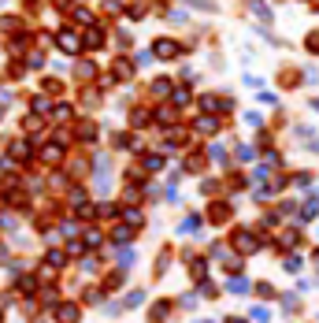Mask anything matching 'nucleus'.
Instances as JSON below:
<instances>
[{
	"label": "nucleus",
	"mask_w": 319,
	"mask_h": 323,
	"mask_svg": "<svg viewBox=\"0 0 319 323\" xmlns=\"http://www.w3.org/2000/svg\"><path fill=\"white\" fill-rule=\"evenodd\" d=\"M148 52H152L156 60H178V56H182V45H178L175 37H156Z\"/></svg>",
	"instance_id": "f257e3e1"
},
{
	"label": "nucleus",
	"mask_w": 319,
	"mask_h": 323,
	"mask_svg": "<svg viewBox=\"0 0 319 323\" xmlns=\"http://www.w3.org/2000/svg\"><path fill=\"white\" fill-rule=\"evenodd\" d=\"M230 245H234L238 253H260V249H264V242H260L252 231H234V234H230Z\"/></svg>",
	"instance_id": "f03ea898"
},
{
	"label": "nucleus",
	"mask_w": 319,
	"mask_h": 323,
	"mask_svg": "<svg viewBox=\"0 0 319 323\" xmlns=\"http://www.w3.org/2000/svg\"><path fill=\"white\" fill-rule=\"evenodd\" d=\"M56 45H60L67 56H78V49H82V37L74 34V30H63V34H56Z\"/></svg>",
	"instance_id": "7ed1b4c3"
},
{
	"label": "nucleus",
	"mask_w": 319,
	"mask_h": 323,
	"mask_svg": "<svg viewBox=\"0 0 319 323\" xmlns=\"http://www.w3.org/2000/svg\"><path fill=\"white\" fill-rule=\"evenodd\" d=\"M230 216H234V208H230L227 201H215V204H208V220H212L215 227L230 223Z\"/></svg>",
	"instance_id": "20e7f679"
},
{
	"label": "nucleus",
	"mask_w": 319,
	"mask_h": 323,
	"mask_svg": "<svg viewBox=\"0 0 319 323\" xmlns=\"http://www.w3.org/2000/svg\"><path fill=\"white\" fill-rule=\"evenodd\" d=\"M82 319V308L74 305V301H63V305H56V323H78Z\"/></svg>",
	"instance_id": "39448f33"
},
{
	"label": "nucleus",
	"mask_w": 319,
	"mask_h": 323,
	"mask_svg": "<svg viewBox=\"0 0 319 323\" xmlns=\"http://www.w3.org/2000/svg\"><path fill=\"white\" fill-rule=\"evenodd\" d=\"M123 220L130 231H141V223H145V216H141V208H123Z\"/></svg>",
	"instance_id": "423d86ee"
},
{
	"label": "nucleus",
	"mask_w": 319,
	"mask_h": 323,
	"mask_svg": "<svg viewBox=\"0 0 319 323\" xmlns=\"http://www.w3.org/2000/svg\"><path fill=\"white\" fill-rule=\"evenodd\" d=\"M82 45H86V49H100V45H104V34H100V26H89L86 37H82Z\"/></svg>",
	"instance_id": "0eeeda50"
},
{
	"label": "nucleus",
	"mask_w": 319,
	"mask_h": 323,
	"mask_svg": "<svg viewBox=\"0 0 319 323\" xmlns=\"http://www.w3.org/2000/svg\"><path fill=\"white\" fill-rule=\"evenodd\" d=\"M193 127H197V134H215V130H219V119H215V116H212V119H208V116H201V119L193 123Z\"/></svg>",
	"instance_id": "6e6552de"
},
{
	"label": "nucleus",
	"mask_w": 319,
	"mask_h": 323,
	"mask_svg": "<svg viewBox=\"0 0 319 323\" xmlns=\"http://www.w3.org/2000/svg\"><path fill=\"white\" fill-rule=\"evenodd\" d=\"M41 160H45V164H60V160H63V149H60V141H52V145H45Z\"/></svg>",
	"instance_id": "1a4fd4ad"
},
{
	"label": "nucleus",
	"mask_w": 319,
	"mask_h": 323,
	"mask_svg": "<svg viewBox=\"0 0 319 323\" xmlns=\"http://www.w3.org/2000/svg\"><path fill=\"white\" fill-rule=\"evenodd\" d=\"M148 12V0H130L126 4V19H145Z\"/></svg>",
	"instance_id": "9d476101"
},
{
	"label": "nucleus",
	"mask_w": 319,
	"mask_h": 323,
	"mask_svg": "<svg viewBox=\"0 0 319 323\" xmlns=\"http://www.w3.org/2000/svg\"><path fill=\"white\" fill-rule=\"evenodd\" d=\"M148 89H152V97H167L175 85H171V78H152V85H148Z\"/></svg>",
	"instance_id": "9b49d317"
},
{
	"label": "nucleus",
	"mask_w": 319,
	"mask_h": 323,
	"mask_svg": "<svg viewBox=\"0 0 319 323\" xmlns=\"http://www.w3.org/2000/svg\"><path fill=\"white\" fill-rule=\"evenodd\" d=\"M111 242L115 245H130L134 242V231H130V227H115V231H111Z\"/></svg>",
	"instance_id": "f8f14e48"
},
{
	"label": "nucleus",
	"mask_w": 319,
	"mask_h": 323,
	"mask_svg": "<svg viewBox=\"0 0 319 323\" xmlns=\"http://www.w3.org/2000/svg\"><path fill=\"white\" fill-rule=\"evenodd\" d=\"M71 116H74L71 104H56L52 108V123H71Z\"/></svg>",
	"instance_id": "ddd939ff"
},
{
	"label": "nucleus",
	"mask_w": 319,
	"mask_h": 323,
	"mask_svg": "<svg viewBox=\"0 0 319 323\" xmlns=\"http://www.w3.org/2000/svg\"><path fill=\"white\" fill-rule=\"evenodd\" d=\"M190 100H193V97H190V89H186V85H182V89H175V93H171V104H175V108H186Z\"/></svg>",
	"instance_id": "4468645a"
},
{
	"label": "nucleus",
	"mask_w": 319,
	"mask_h": 323,
	"mask_svg": "<svg viewBox=\"0 0 319 323\" xmlns=\"http://www.w3.org/2000/svg\"><path fill=\"white\" fill-rule=\"evenodd\" d=\"M130 74H134V63H126L123 56H119L115 60V78H130Z\"/></svg>",
	"instance_id": "2eb2a0df"
},
{
	"label": "nucleus",
	"mask_w": 319,
	"mask_h": 323,
	"mask_svg": "<svg viewBox=\"0 0 319 323\" xmlns=\"http://www.w3.org/2000/svg\"><path fill=\"white\" fill-rule=\"evenodd\" d=\"M78 78H86V82H89V78H97V63L82 60V63H78Z\"/></svg>",
	"instance_id": "dca6fc26"
},
{
	"label": "nucleus",
	"mask_w": 319,
	"mask_h": 323,
	"mask_svg": "<svg viewBox=\"0 0 319 323\" xmlns=\"http://www.w3.org/2000/svg\"><path fill=\"white\" fill-rule=\"evenodd\" d=\"M78 138H82V141H97V123H82V127H78Z\"/></svg>",
	"instance_id": "f3484780"
},
{
	"label": "nucleus",
	"mask_w": 319,
	"mask_h": 323,
	"mask_svg": "<svg viewBox=\"0 0 319 323\" xmlns=\"http://www.w3.org/2000/svg\"><path fill=\"white\" fill-rule=\"evenodd\" d=\"M63 260H67V256H63L60 249H49V253H45V264H49V268H63Z\"/></svg>",
	"instance_id": "a211bd4d"
},
{
	"label": "nucleus",
	"mask_w": 319,
	"mask_h": 323,
	"mask_svg": "<svg viewBox=\"0 0 319 323\" xmlns=\"http://www.w3.org/2000/svg\"><path fill=\"white\" fill-rule=\"evenodd\" d=\"M197 297H219V286H215V282H208V279H201V293H197Z\"/></svg>",
	"instance_id": "6ab92c4d"
},
{
	"label": "nucleus",
	"mask_w": 319,
	"mask_h": 323,
	"mask_svg": "<svg viewBox=\"0 0 319 323\" xmlns=\"http://www.w3.org/2000/svg\"><path fill=\"white\" fill-rule=\"evenodd\" d=\"M171 308H175L171 301H156V305H152V316H156V319H167V316H171Z\"/></svg>",
	"instance_id": "aec40b11"
},
{
	"label": "nucleus",
	"mask_w": 319,
	"mask_h": 323,
	"mask_svg": "<svg viewBox=\"0 0 319 323\" xmlns=\"http://www.w3.org/2000/svg\"><path fill=\"white\" fill-rule=\"evenodd\" d=\"M30 112H34V116H45V112H52V108H49V97H34V100H30Z\"/></svg>",
	"instance_id": "412c9836"
},
{
	"label": "nucleus",
	"mask_w": 319,
	"mask_h": 323,
	"mask_svg": "<svg viewBox=\"0 0 319 323\" xmlns=\"http://www.w3.org/2000/svg\"><path fill=\"white\" fill-rule=\"evenodd\" d=\"M227 290H230V293H249V282H245V279H238V275H230Z\"/></svg>",
	"instance_id": "4be33fe9"
},
{
	"label": "nucleus",
	"mask_w": 319,
	"mask_h": 323,
	"mask_svg": "<svg viewBox=\"0 0 319 323\" xmlns=\"http://www.w3.org/2000/svg\"><path fill=\"white\" fill-rule=\"evenodd\" d=\"M130 123H134V127L141 130V127H148L152 119H148V112H145V108H134V116H130Z\"/></svg>",
	"instance_id": "5701e85b"
},
{
	"label": "nucleus",
	"mask_w": 319,
	"mask_h": 323,
	"mask_svg": "<svg viewBox=\"0 0 319 323\" xmlns=\"http://www.w3.org/2000/svg\"><path fill=\"white\" fill-rule=\"evenodd\" d=\"M141 164H145V171H160V167H164V156H156V153H145V160H141Z\"/></svg>",
	"instance_id": "b1692460"
},
{
	"label": "nucleus",
	"mask_w": 319,
	"mask_h": 323,
	"mask_svg": "<svg viewBox=\"0 0 319 323\" xmlns=\"http://www.w3.org/2000/svg\"><path fill=\"white\" fill-rule=\"evenodd\" d=\"M123 279H126V268H119V271H111V275H108L104 286H108V290H115V286H123Z\"/></svg>",
	"instance_id": "393cba45"
},
{
	"label": "nucleus",
	"mask_w": 319,
	"mask_h": 323,
	"mask_svg": "<svg viewBox=\"0 0 319 323\" xmlns=\"http://www.w3.org/2000/svg\"><path fill=\"white\" fill-rule=\"evenodd\" d=\"M282 308L289 312V316H293V312L301 308V301H297V293H282Z\"/></svg>",
	"instance_id": "a878e982"
},
{
	"label": "nucleus",
	"mask_w": 319,
	"mask_h": 323,
	"mask_svg": "<svg viewBox=\"0 0 319 323\" xmlns=\"http://www.w3.org/2000/svg\"><path fill=\"white\" fill-rule=\"evenodd\" d=\"M93 208H97V216H100V220H111V216L119 212V208H115V204H108V201H100V204H93Z\"/></svg>",
	"instance_id": "bb28decb"
},
{
	"label": "nucleus",
	"mask_w": 319,
	"mask_h": 323,
	"mask_svg": "<svg viewBox=\"0 0 319 323\" xmlns=\"http://www.w3.org/2000/svg\"><path fill=\"white\" fill-rule=\"evenodd\" d=\"M249 8H252L260 19H264V23H271V8H267V4H260V0H249Z\"/></svg>",
	"instance_id": "cd10ccee"
},
{
	"label": "nucleus",
	"mask_w": 319,
	"mask_h": 323,
	"mask_svg": "<svg viewBox=\"0 0 319 323\" xmlns=\"http://www.w3.org/2000/svg\"><path fill=\"white\" fill-rule=\"evenodd\" d=\"M201 108L204 112H223V100H215L212 93H208V97H201Z\"/></svg>",
	"instance_id": "c85d7f7f"
},
{
	"label": "nucleus",
	"mask_w": 319,
	"mask_h": 323,
	"mask_svg": "<svg viewBox=\"0 0 319 323\" xmlns=\"http://www.w3.org/2000/svg\"><path fill=\"white\" fill-rule=\"evenodd\" d=\"M186 167H190V171H201V167H204V153H190V156H186Z\"/></svg>",
	"instance_id": "c756f323"
},
{
	"label": "nucleus",
	"mask_w": 319,
	"mask_h": 323,
	"mask_svg": "<svg viewBox=\"0 0 319 323\" xmlns=\"http://www.w3.org/2000/svg\"><path fill=\"white\" fill-rule=\"evenodd\" d=\"M197 227H201V216H186L182 220V227H178V231H186V234H193Z\"/></svg>",
	"instance_id": "7c9ffc66"
},
{
	"label": "nucleus",
	"mask_w": 319,
	"mask_h": 323,
	"mask_svg": "<svg viewBox=\"0 0 319 323\" xmlns=\"http://www.w3.org/2000/svg\"><path fill=\"white\" fill-rule=\"evenodd\" d=\"M160 123H164V127H175V104L171 108H160V116H156Z\"/></svg>",
	"instance_id": "2f4dec72"
},
{
	"label": "nucleus",
	"mask_w": 319,
	"mask_h": 323,
	"mask_svg": "<svg viewBox=\"0 0 319 323\" xmlns=\"http://www.w3.org/2000/svg\"><path fill=\"white\" fill-rule=\"evenodd\" d=\"M12 156H15V160H26V156H30V145H26V141H15V145H12Z\"/></svg>",
	"instance_id": "473e14b6"
},
{
	"label": "nucleus",
	"mask_w": 319,
	"mask_h": 323,
	"mask_svg": "<svg viewBox=\"0 0 319 323\" xmlns=\"http://www.w3.org/2000/svg\"><path fill=\"white\" fill-rule=\"evenodd\" d=\"M0 30H4V34H19V30H23V23H19V19H4Z\"/></svg>",
	"instance_id": "72a5a7b5"
},
{
	"label": "nucleus",
	"mask_w": 319,
	"mask_h": 323,
	"mask_svg": "<svg viewBox=\"0 0 319 323\" xmlns=\"http://www.w3.org/2000/svg\"><path fill=\"white\" fill-rule=\"evenodd\" d=\"M301 268H304V260H301V256H286V271H289V275H297Z\"/></svg>",
	"instance_id": "f704fd0d"
},
{
	"label": "nucleus",
	"mask_w": 319,
	"mask_h": 323,
	"mask_svg": "<svg viewBox=\"0 0 319 323\" xmlns=\"http://www.w3.org/2000/svg\"><path fill=\"white\" fill-rule=\"evenodd\" d=\"M141 301H145V293H141V290H130V293H126V308H137Z\"/></svg>",
	"instance_id": "c9c22d12"
},
{
	"label": "nucleus",
	"mask_w": 319,
	"mask_h": 323,
	"mask_svg": "<svg viewBox=\"0 0 319 323\" xmlns=\"http://www.w3.org/2000/svg\"><path fill=\"white\" fill-rule=\"evenodd\" d=\"M256 293H260V297H278V293H275V286H271V282H256Z\"/></svg>",
	"instance_id": "e433bc0d"
},
{
	"label": "nucleus",
	"mask_w": 319,
	"mask_h": 323,
	"mask_svg": "<svg viewBox=\"0 0 319 323\" xmlns=\"http://www.w3.org/2000/svg\"><path fill=\"white\" fill-rule=\"evenodd\" d=\"M104 301V290H86V305H100Z\"/></svg>",
	"instance_id": "4c0bfd02"
},
{
	"label": "nucleus",
	"mask_w": 319,
	"mask_h": 323,
	"mask_svg": "<svg viewBox=\"0 0 319 323\" xmlns=\"http://www.w3.org/2000/svg\"><path fill=\"white\" fill-rule=\"evenodd\" d=\"M297 238H301V231H286V234H282V245H286V249H293Z\"/></svg>",
	"instance_id": "58836bf2"
},
{
	"label": "nucleus",
	"mask_w": 319,
	"mask_h": 323,
	"mask_svg": "<svg viewBox=\"0 0 319 323\" xmlns=\"http://www.w3.org/2000/svg\"><path fill=\"white\" fill-rule=\"evenodd\" d=\"M82 238H86V245H100V242H104V234H100V231H86Z\"/></svg>",
	"instance_id": "ea45409f"
},
{
	"label": "nucleus",
	"mask_w": 319,
	"mask_h": 323,
	"mask_svg": "<svg viewBox=\"0 0 319 323\" xmlns=\"http://www.w3.org/2000/svg\"><path fill=\"white\" fill-rule=\"evenodd\" d=\"M304 49L312 52V56H319V34H308V41H304Z\"/></svg>",
	"instance_id": "a19ab883"
},
{
	"label": "nucleus",
	"mask_w": 319,
	"mask_h": 323,
	"mask_svg": "<svg viewBox=\"0 0 319 323\" xmlns=\"http://www.w3.org/2000/svg\"><path fill=\"white\" fill-rule=\"evenodd\" d=\"M71 204H74V208H78V204H86V189H78V186H74V189H71Z\"/></svg>",
	"instance_id": "79ce46f5"
},
{
	"label": "nucleus",
	"mask_w": 319,
	"mask_h": 323,
	"mask_svg": "<svg viewBox=\"0 0 319 323\" xmlns=\"http://www.w3.org/2000/svg\"><path fill=\"white\" fill-rule=\"evenodd\" d=\"M41 63H45V56H41V52H30V56H26V63H23V67H41Z\"/></svg>",
	"instance_id": "37998d69"
},
{
	"label": "nucleus",
	"mask_w": 319,
	"mask_h": 323,
	"mask_svg": "<svg viewBox=\"0 0 319 323\" xmlns=\"http://www.w3.org/2000/svg\"><path fill=\"white\" fill-rule=\"evenodd\" d=\"M293 182L308 189V186H312V171H301V175H293Z\"/></svg>",
	"instance_id": "c03bdc74"
},
{
	"label": "nucleus",
	"mask_w": 319,
	"mask_h": 323,
	"mask_svg": "<svg viewBox=\"0 0 319 323\" xmlns=\"http://www.w3.org/2000/svg\"><path fill=\"white\" fill-rule=\"evenodd\" d=\"M41 89L49 93V97H56V93H60V82H56V78H45V85H41Z\"/></svg>",
	"instance_id": "a18cd8bd"
},
{
	"label": "nucleus",
	"mask_w": 319,
	"mask_h": 323,
	"mask_svg": "<svg viewBox=\"0 0 319 323\" xmlns=\"http://www.w3.org/2000/svg\"><path fill=\"white\" fill-rule=\"evenodd\" d=\"M252 319H256V323H267V319H271V312L260 305V308H252Z\"/></svg>",
	"instance_id": "49530a36"
},
{
	"label": "nucleus",
	"mask_w": 319,
	"mask_h": 323,
	"mask_svg": "<svg viewBox=\"0 0 319 323\" xmlns=\"http://www.w3.org/2000/svg\"><path fill=\"white\" fill-rule=\"evenodd\" d=\"M178 305H182V308H197V293H186V297H178Z\"/></svg>",
	"instance_id": "de8ad7c7"
},
{
	"label": "nucleus",
	"mask_w": 319,
	"mask_h": 323,
	"mask_svg": "<svg viewBox=\"0 0 319 323\" xmlns=\"http://www.w3.org/2000/svg\"><path fill=\"white\" fill-rule=\"evenodd\" d=\"M264 160H267L271 167H278V164H282V156H278V153H271V149H267V153H264Z\"/></svg>",
	"instance_id": "09e8293b"
},
{
	"label": "nucleus",
	"mask_w": 319,
	"mask_h": 323,
	"mask_svg": "<svg viewBox=\"0 0 319 323\" xmlns=\"http://www.w3.org/2000/svg\"><path fill=\"white\" fill-rule=\"evenodd\" d=\"M82 249H86V242H71V245H67L71 256H82Z\"/></svg>",
	"instance_id": "8fccbe9b"
},
{
	"label": "nucleus",
	"mask_w": 319,
	"mask_h": 323,
	"mask_svg": "<svg viewBox=\"0 0 319 323\" xmlns=\"http://www.w3.org/2000/svg\"><path fill=\"white\" fill-rule=\"evenodd\" d=\"M238 160H245V164H249V160H252V149H249V145H238Z\"/></svg>",
	"instance_id": "3c124183"
},
{
	"label": "nucleus",
	"mask_w": 319,
	"mask_h": 323,
	"mask_svg": "<svg viewBox=\"0 0 319 323\" xmlns=\"http://www.w3.org/2000/svg\"><path fill=\"white\" fill-rule=\"evenodd\" d=\"M190 4H193V8H201V12H208V8H212V0H190Z\"/></svg>",
	"instance_id": "603ef678"
},
{
	"label": "nucleus",
	"mask_w": 319,
	"mask_h": 323,
	"mask_svg": "<svg viewBox=\"0 0 319 323\" xmlns=\"http://www.w3.org/2000/svg\"><path fill=\"white\" fill-rule=\"evenodd\" d=\"M227 323H245V316H227Z\"/></svg>",
	"instance_id": "864d4df0"
},
{
	"label": "nucleus",
	"mask_w": 319,
	"mask_h": 323,
	"mask_svg": "<svg viewBox=\"0 0 319 323\" xmlns=\"http://www.w3.org/2000/svg\"><path fill=\"white\" fill-rule=\"evenodd\" d=\"M312 264H315V268H319V249H315V253H312Z\"/></svg>",
	"instance_id": "5fc2aeb1"
},
{
	"label": "nucleus",
	"mask_w": 319,
	"mask_h": 323,
	"mask_svg": "<svg viewBox=\"0 0 319 323\" xmlns=\"http://www.w3.org/2000/svg\"><path fill=\"white\" fill-rule=\"evenodd\" d=\"M312 153H319V138H315V141H312Z\"/></svg>",
	"instance_id": "6e6d98bb"
},
{
	"label": "nucleus",
	"mask_w": 319,
	"mask_h": 323,
	"mask_svg": "<svg viewBox=\"0 0 319 323\" xmlns=\"http://www.w3.org/2000/svg\"><path fill=\"white\" fill-rule=\"evenodd\" d=\"M312 108H315V112H319V100H312Z\"/></svg>",
	"instance_id": "4d7b16f0"
},
{
	"label": "nucleus",
	"mask_w": 319,
	"mask_h": 323,
	"mask_svg": "<svg viewBox=\"0 0 319 323\" xmlns=\"http://www.w3.org/2000/svg\"><path fill=\"white\" fill-rule=\"evenodd\" d=\"M0 323H4V308H0Z\"/></svg>",
	"instance_id": "13d9d810"
},
{
	"label": "nucleus",
	"mask_w": 319,
	"mask_h": 323,
	"mask_svg": "<svg viewBox=\"0 0 319 323\" xmlns=\"http://www.w3.org/2000/svg\"><path fill=\"white\" fill-rule=\"evenodd\" d=\"M0 4H4V0H0Z\"/></svg>",
	"instance_id": "bf43d9fd"
},
{
	"label": "nucleus",
	"mask_w": 319,
	"mask_h": 323,
	"mask_svg": "<svg viewBox=\"0 0 319 323\" xmlns=\"http://www.w3.org/2000/svg\"><path fill=\"white\" fill-rule=\"evenodd\" d=\"M0 116H4V112H0Z\"/></svg>",
	"instance_id": "052dcab7"
}]
</instances>
